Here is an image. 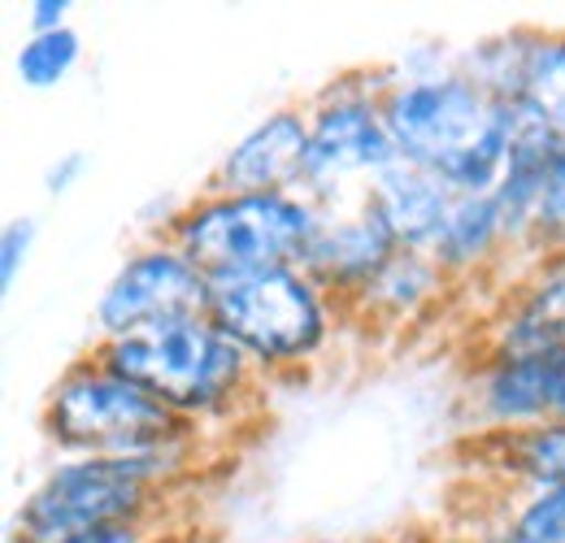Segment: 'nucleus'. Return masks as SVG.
Instances as JSON below:
<instances>
[{
	"label": "nucleus",
	"instance_id": "obj_1",
	"mask_svg": "<svg viewBox=\"0 0 565 543\" xmlns=\"http://www.w3.org/2000/svg\"><path fill=\"white\" fill-rule=\"evenodd\" d=\"M383 118L396 157L439 174L457 196L495 192L518 143L513 105L492 100L457 62L401 78L383 96Z\"/></svg>",
	"mask_w": 565,
	"mask_h": 543
},
{
	"label": "nucleus",
	"instance_id": "obj_2",
	"mask_svg": "<svg viewBox=\"0 0 565 543\" xmlns=\"http://www.w3.org/2000/svg\"><path fill=\"white\" fill-rule=\"evenodd\" d=\"M205 444L140 457H57L22 496L13 543H57L96 526H161L174 491L196 478Z\"/></svg>",
	"mask_w": 565,
	"mask_h": 543
},
{
	"label": "nucleus",
	"instance_id": "obj_3",
	"mask_svg": "<svg viewBox=\"0 0 565 543\" xmlns=\"http://www.w3.org/2000/svg\"><path fill=\"white\" fill-rule=\"evenodd\" d=\"M92 352L205 435L253 417L270 387L210 313L174 318L122 340H96Z\"/></svg>",
	"mask_w": 565,
	"mask_h": 543
},
{
	"label": "nucleus",
	"instance_id": "obj_4",
	"mask_svg": "<svg viewBox=\"0 0 565 543\" xmlns=\"http://www.w3.org/2000/svg\"><path fill=\"white\" fill-rule=\"evenodd\" d=\"M40 430L57 457H140L205 444V430L183 422L136 379L105 365L92 348L74 356L44 392Z\"/></svg>",
	"mask_w": 565,
	"mask_h": 543
},
{
	"label": "nucleus",
	"instance_id": "obj_5",
	"mask_svg": "<svg viewBox=\"0 0 565 543\" xmlns=\"http://www.w3.org/2000/svg\"><path fill=\"white\" fill-rule=\"evenodd\" d=\"M210 318L222 336L239 343L266 383L300 379L305 370L322 365L340 331L353 327L349 309L300 266L213 283Z\"/></svg>",
	"mask_w": 565,
	"mask_h": 543
},
{
	"label": "nucleus",
	"instance_id": "obj_6",
	"mask_svg": "<svg viewBox=\"0 0 565 543\" xmlns=\"http://www.w3.org/2000/svg\"><path fill=\"white\" fill-rule=\"evenodd\" d=\"M322 226V209L305 192H213L174 204L157 231H166L210 283H231L244 274L300 266L313 235Z\"/></svg>",
	"mask_w": 565,
	"mask_h": 543
},
{
	"label": "nucleus",
	"instance_id": "obj_7",
	"mask_svg": "<svg viewBox=\"0 0 565 543\" xmlns=\"http://www.w3.org/2000/svg\"><path fill=\"white\" fill-rule=\"evenodd\" d=\"M305 114L309 152L300 192L322 213L361 204L370 183L401 161L383 118V96L374 92L365 66H349L327 78L313 96H305Z\"/></svg>",
	"mask_w": 565,
	"mask_h": 543
},
{
	"label": "nucleus",
	"instance_id": "obj_8",
	"mask_svg": "<svg viewBox=\"0 0 565 543\" xmlns=\"http://www.w3.org/2000/svg\"><path fill=\"white\" fill-rule=\"evenodd\" d=\"M213 283L166 231H148L127 248L114 278L96 296V340H122L148 327L210 313Z\"/></svg>",
	"mask_w": 565,
	"mask_h": 543
},
{
	"label": "nucleus",
	"instance_id": "obj_9",
	"mask_svg": "<svg viewBox=\"0 0 565 543\" xmlns=\"http://www.w3.org/2000/svg\"><path fill=\"white\" fill-rule=\"evenodd\" d=\"M466 426L475 435L526 430L565 417V348L535 356H479L466 374Z\"/></svg>",
	"mask_w": 565,
	"mask_h": 543
},
{
	"label": "nucleus",
	"instance_id": "obj_10",
	"mask_svg": "<svg viewBox=\"0 0 565 543\" xmlns=\"http://www.w3.org/2000/svg\"><path fill=\"white\" fill-rule=\"evenodd\" d=\"M305 152H309L305 100H282L275 109H266V118H257L217 157L205 188L213 192H300Z\"/></svg>",
	"mask_w": 565,
	"mask_h": 543
},
{
	"label": "nucleus",
	"instance_id": "obj_11",
	"mask_svg": "<svg viewBox=\"0 0 565 543\" xmlns=\"http://www.w3.org/2000/svg\"><path fill=\"white\" fill-rule=\"evenodd\" d=\"M396 253H401V244L392 239V231L361 201L353 209L322 213V226H318L300 270L349 309Z\"/></svg>",
	"mask_w": 565,
	"mask_h": 543
},
{
	"label": "nucleus",
	"instance_id": "obj_12",
	"mask_svg": "<svg viewBox=\"0 0 565 543\" xmlns=\"http://www.w3.org/2000/svg\"><path fill=\"white\" fill-rule=\"evenodd\" d=\"M565 348V253L531 262L483 331L488 356H535Z\"/></svg>",
	"mask_w": 565,
	"mask_h": 543
},
{
	"label": "nucleus",
	"instance_id": "obj_13",
	"mask_svg": "<svg viewBox=\"0 0 565 543\" xmlns=\"http://www.w3.org/2000/svg\"><path fill=\"white\" fill-rule=\"evenodd\" d=\"M452 201H457V192L439 174L418 170L409 161H396L392 170H383L365 192V204L374 209V217L409 253H430Z\"/></svg>",
	"mask_w": 565,
	"mask_h": 543
},
{
	"label": "nucleus",
	"instance_id": "obj_14",
	"mask_svg": "<svg viewBox=\"0 0 565 543\" xmlns=\"http://www.w3.org/2000/svg\"><path fill=\"white\" fill-rule=\"evenodd\" d=\"M448 291H452V278L426 253L401 248L383 270L374 274V283L349 305V322L353 327H379V331H401V327H414Z\"/></svg>",
	"mask_w": 565,
	"mask_h": 543
},
{
	"label": "nucleus",
	"instance_id": "obj_15",
	"mask_svg": "<svg viewBox=\"0 0 565 543\" xmlns=\"http://www.w3.org/2000/svg\"><path fill=\"white\" fill-rule=\"evenodd\" d=\"M426 257L452 278V287L500 266L504 257H513L509 226H504V213L495 204V192H488V196H457Z\"/></svg>",
	"mask_w": 565,
	"mask_h": 543
},
{
	"label": "nucleus",
	"instance_id": "obj_16",
	"mask_svg": "<svg viewBox=\"0 0 565 543\" xmlns=\"http://www.w3.org/2000/svg\"><path fill=\"white\" fill-rule=\"evenodd\" d=\"M475 453L488 461L495 487H565V417L526 430L475 435Z\"/></svg>",
	"mask_w": 565,
	"mask_h": 543
},
{
	"label": "nucleus",
	"instance_id": "obj_17",
	"mask_svg": "<svg viewBox=\"0 0 565 543\" xmlns=\"http://www.w3.org/2000/svg\"><path fill=\"white\" fill-rule=\"evenodd\" d=\"M544 26H509V31H495L483 35L479 44L461 49L457 53V66L466 70L492 100L500 105H513L526 96V78L535 66V53L544 44Z\"/></svg>",
	"mask_w": 565,
	"mask_h": 543
},
{
	"label": "nucleus",
	"instance_id": "obj_18",
	"mask_svg": "<svg viewBox=\"0 0 565 543\" xmlns=\"http://www.w3.org/2000/svg\"><path fill=\"white\" fill-rule=\"evenodd\" d=\"M78 62H83V35L66 26L53 35H26L13 57V74L31 92H53L78 70Z\"/></svg>",
	"mask_w": 565,
	"mask_h": 543
},
{
	"label": "nucleus",
	"instance_id": "obj_19",
	"mask_svg": "<svg viewBox=\"0 0 565 543\" xmlns=\"http://www.w3.org/2000/svg\"><path fill=\"white\" fill-rule=\"evenodd\" d=\"M504 504L495 509L518 535L531 543H565V487H500Z\"/></svg>",
	"mask_w": 565,
	"mask_h": 543
},
{
	"label": "nucleus",
	"instance_id": "obj_20",
	"mask_svg": "<svg viewBox=\"0 0 565 543\" xmlns=\"http://www.w3.org/2000/svg\"><path fill=\"white\" fill-rule=\"evenodd\" d=\"M522 100L553 127V136L565 139V26L544 35Z\"/></svg>",
	"mask_w": 565,
	"mask_h": 543
},
{
	"label": "nucleus",
	"instance_id": "obj_21",
	"mask_svg": "<svg viewBox=\"0 0 565 543\" xmlns=\"http://www.w3.org/2000/svg\"><path fill=\"white\" fill-rule=\"evenodd\" d=\"M565 253V148L548 161L540 204L531 217V262Z\"/></svg>",
	"mask_w": 565,
	"mask_h": 543
},
{
	"label": "nucleus",
	"instance_id": "obj_22",
	"mask_svg": "<svg viewBox=\"0 0 565 543\" xmlns=\"http://www.w3.org/2000/svg\"><path fill=\"white\" fill-rule=\"evenodd\" d=\"M35 217H9L0 231V287L9 291L18 283V274L26 270L31 248H35Z\"/></svg>",
	"mask_w": 565,
	"mask_h": 543
},
{
	"label": "nucleus",
	"instance_id": "obj_23",
	"mask_svg": "<svg viewBox=\"0 0 565 543\" xmlns=\"http://www.w3.org/2000/svg\"><path fill=\"white\" fill-rule=\"evenodd\" d=\"M66 13H71V0H35V4H26V26H31V35L66 31L71 26Z\"/></svg>",
	"mask_w": 565,
	"mask_h": 543
},
{
	"label": "nucleus",
	"instance_id": "obj_24",
	"mask_svg": "<svg viewBox=\"0 0 565 543\" xmlns=\"http://www.w3.org/2000/svg\"><path fill=\"white\" fill-rule=\"evenodd\" d=\"M83 170H87V157H83L78 148H74V152H62V157L44 170V188H49L53 196H66L74 183L83 179Z\"/></svg>",
	"mask_w": 565,
	"mask_h": 543
},
{
	"label": "nucleus",
	"instance_id": "obj_25",
	"mask_svg": "<svg viewBox=\"0 0 565 543\" xmlns=\"http://www.w3.org/2000/svg\"><path fill=\"white\" fill-rule=\"evenodd\" d=\"M157 535L152 526H96V531H83V535H66L57 543H148Z\"/></svg>",
	"mask_w": 565,
	"mask_h": 543
},
{
	"label": "nucleus",
	"instance_id": "obj_26",
	"mask_svg": "<svg viewBox=\"0 0 565 543\" xmlns=\"http://www.w3.org/2000/svg\"><path fill=\"white\" fill-rule=\"evenodd\" d=\"M475 543H531L526 535H518L500 513H492V518H483V522H475L470 531H466Z\"/></svg>",
	"mask_w": 565,
	"mask_h": 543
},
{
	"label": "nucleus",
	"instance_id": "obj_27",
	"mask_svg": "<svg viewBox=\"0 0 565 543\" xmlns=\"http://www.w3.org/2000/svg\"><path fill=\"white\" fill-rule=\"evenodd\" d=\"M409 543H475L466 531H439V535H414Z\"/></svg>",
	"mask_w": 565,
	"mask_h": 543
},
{
	"label": "nucleus",
	"instance_id": "obj_28",
	"mask_svg": "<svg viewBox=\"0 0 565 543\" xmlns=\"http://www.w3.org/2000/svg\"><path fill=\"white\" fill-rule=\"evenodd\" d=\"M148 543H188V540H183V535H170V531H157Z\"/></svg>",
	"mask_w": 565,
	"mask_h": 543
},
{
	"label": "nucleus",
	"instance_id": "obj_29",
	"mask_svg": "<svg viewBox=\"0 0 565 543\" xmlns=\"http://www.w3.org/2000/svg\"><path fill=\"white\" fill-rule=\"evenodd\" d=\"M305 543H349V540H335V535H318V540H305Z\"/></svg>",
	"mask_w": 565,
	"mask_h": 543
}]
</instances>
